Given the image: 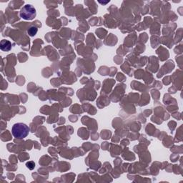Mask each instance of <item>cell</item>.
<instances>
[{
	"label": "cell",
	"instance_id": "6da1fadb",
	"mask_svg": "<svg viewBox=\"0 0 183 183\" xmlns=\"http://www.w3.org/2000/svg\"><path fill=\"white\" fill-rule=\"evenodd\" d=\"M29 132V128L24 123H16L13 125L11 133L17 139H24L27 136Z\"/></svg>",
	"mask_w": 183,
	"mask_h": 183
},
{
	"label": "cell",
	"instance_id": "7a4b0ae2",
	"mask_svg": "<svg viewBox=\"0 0 183 183\" xmlns=\"http://www.w3.org/2000/svg\"><path fill=\"white\" fill-rule=\"evenodd\" d=\"M20 17L25 20H32L37 15L36 9L31 5H26L20 10Z\"/></svg>",
	"mask_w": 183,
	"mask_h": 183
},
{
	"label": "cell",
	"instance_id": "3957f363",
	"mask_svg": "<svg viewBox=\"0 0 183 183\" xmlns=\"http://www.w3.org/2000/svg\"><path fill=\"white\" fill-rule=\"evenodd\" d=\"M0 49L4 51H9L11 49V43L8 40H2L0 43Z\"/></svg>",
	"mask_w": 183,
	"mask_h": 183
},
{
	"label": "cell",
	"instance_id": "277c9868",
	"mask_svg": "<svg viewBox=\"0 0 183 183\" xmlns=\"http://www.w3.org/2000/svg\"><path fill=\"white\" fill-rule=\"evenodd\" d=\"M37 27H34V26H32V27H30L29 29L28 30V33L29 34L30 36H34L36 34H37Z\"/></svg>",
	"mask_w": 183,
	"mask_h": 183
},
{
	"label": "cell",
	"instance_id": "5b68a950",
	"mask_svg": "<svg viewBox=\"0 0 183 183\" xmlns=\"http://www.w3.org/2000/svg\"><path fill=\"white\" fill-rule=\"evenodd\" d=\"M26 165L29 169H33L34 167H35V163L34 162H29V163H26Z\"/></svg>",
	"mask_w": 183,
	"mask_h": 183
}]
</instances>
